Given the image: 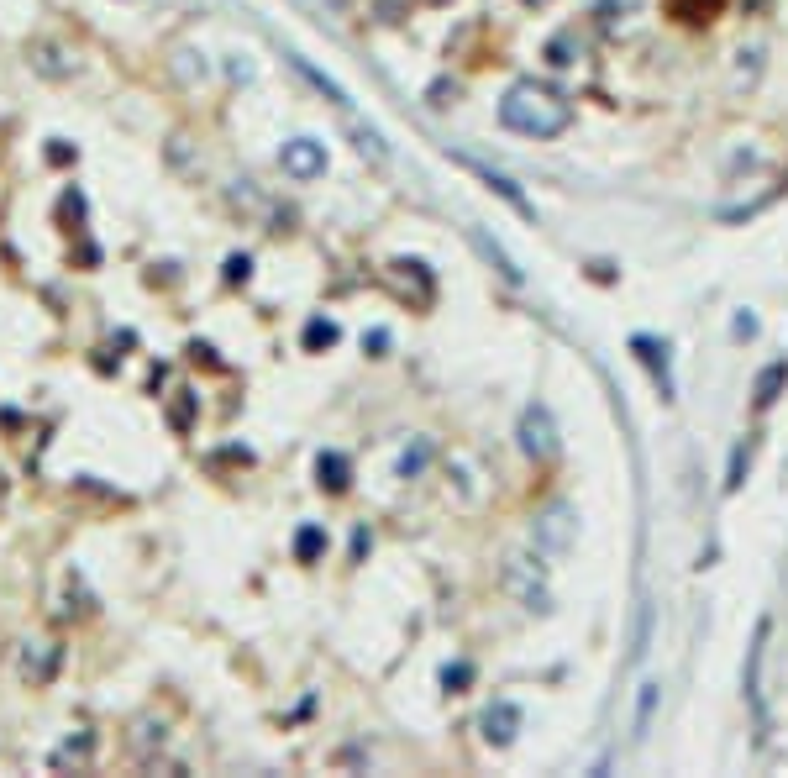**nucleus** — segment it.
Returning <instances> with one entry per match:
<instances>
[{
  "mask_svg": "<svg viewBox=\"0 0 788 778\" xmlns=\"http://www.w3.org/2000/svg\"><path fill=\"white\" fill-rule=\"evenodd\" d=\"M500 121L521 137L547 142V137H563L573 127V106L557 90L536 85V79H521V85H510V95L500 100Z\"/></svg>",
  "mask_w": 788,
  "mask_h": 778,
  "instance_id": "f257e3e1",
  "label": "nucleus"
},
{
  "mask_svg": "<svg viewBox=\"0 0 788 778\" xmlns=\"http://www.w3.org/2000/svg\"><path fill=\"white\" fill-rule=\"evenodd\" d=\"M578 542V510L568 500H552L542 516L531 521V552H542V558H568Z\"/></svg>",
  "mask_w": 788,
  "mask_h": 778,
  "instance_id": "f03ea898",
  "label": "nucleus"
},
{
  "mask_svg": "<svg viewBox=\"0 0 788 778\" xmlns=\"http://www.w3.org/2000/svg\"><path fill=\"white\" fill-rule=\"evenodd\" d=\"M500 584H505V595H515V605H526V610H552L547 573L536 568V558H526V552H510V558H505Z\"/></svg>",
  "mask_w": 788,
  "mask_h": 778,
  "instance_id": "7ed1b4c3",
  "label": "nucleus"
},
{
  "mask_svg": "<svg viewBox=\"0 0 788 778\" xmlns=\"http://www.w3.org/2000/svg\"><path fill=\"white\" fill-rule=\"evenodd\" d=\"M521 453L531 463H552L557 453H563V442H557V421L542 400H531L526 411H521Z\"/></svg>",
  "mask_w": 788,
  "mask_h": 778,
  "instance_id": "20e7f679",
  "label": "nucleus"
},
{
  "mask_svg": "<svg viewBox=\"0 0 788 778\" xmlns=\"http://www.w3.org/2000/svg\"><path fill=\"white\" fill-rule=\"evenodd\" d=\"M279 169L295 184H310V179L326 174V148H321L316 137H289L284 148H279Z\"/></svg>",
  "mask_w": 788,
  "mask_h": 778,
  "instance_id": "39448f33",
  "label": "nucleus"
},
{
  "mask_svg": "<svg viewBox=\"0 0 788 778\" xmlns=\"http://www.w3.org/2000/svg\"><path fill=\"white\" fill-rule=\"evenodd\" d=\"M479 731L489 747H510L515 736H521V705L515 700H489L484 715H479Z\"/></svg>",
  "mask_w": 788,
  "mask_h": 778,
  "instance_id": "423d86ee",
  "label": "nucleus"
},
{
  "mask_svg": "<svg viewBox=\"0 0 788 778\" xmlns=\"http://www.w3.org/2000/svg\"><path fill=\"white\" fill-rule=\"evenodd\" d=\"M58 663H64V647H58V642H48V637H32V642H22V679H32V684H48L53 673H58Z\"/></svg>",
  "mask_w": 788,
  "mask_h": 778,
  "instance_id": "0eeeda50",
  "label": "nucleus"
},
{
  "mask_svg": "<svg viewBox=\"0 0 788 778\" xmlns=\"http://www.w3.org/2000/svg\"><path fill=\"white\" fill-rule=\"evenodd\" d=\"M767 631H773V621H757L752 652H746V700H752L757 721H767V710H762V663H767Z\"/></svg>",
  "mask_w": 788,
  "mask_h": 778,
  "instance_id": "6e6552de",
  "label": "nucleus"
},
{
  "mask_svg": "<svg viewBox=\"0 0 788 778\" xmlns=\"http://www.w3.org/2000/svg\"><path fill=\"white\" fill-rule=\"evenodd\" d=\"M27 58H32V69H37V74H48V79H69V74H74L69 48H64V43H53V37H37V43L27 48Z\"/></svg>",
  "mask_w": 788,
  "mask_h": 778,
  "instance_id": "1a4fd4ad",
  "label": "nucleus"
},
{
  "mask_svg": "<svg viewBox=\"0 0 788 778\" xmlns=\"http://www.w3.org/2000/svg\"><path fill=\"white\" fill-rule=\"evenodd\" d=\"M631 347H636V358L647 363V374H652V384L662 389V400H668V395H673V374H668V347H662L657 337H636Z\"/></svg>",
  "mask_w": 788,
  "mask_h": 778,
  "instance_id": "9d476101",
  "label": "nucleus"
},
{
  "mask_svg": "<svg viewBox=\"0 0 788 778\" xmlns=\"http://www.w3.org/2000/svg\"><path fill=\"white\" fill-rule=\"evenodd\" d=\"M458 163H463V169H473V174H479V179H484V184H489V190L500 195V200H510V206L521 211V216H531V200H526L521 190H515V184H510L505 174H494L489 163H479V158H468V153H458Z\"/></svg>",
  "mask_w": 788,
  "mask_h": 778,
  "instance_id": "9b49d317",
  "label": "nucleus"
},
{
  "mask_svg": "<svg viewBox=\"0 0 788 778\" xmlns=\"http://www.w3.org/2000/svg\"><path fill=\"white\" fill-rule=\"evenodd\" d=\"M452 479H458V489H463V505H479V500L489 495V484H484V474H479V463H473L468 453L452 458Z\"/></svg>",
  "mask_w": 788,
  "mask_h": 778,
  "instance_id": "f8f14e48",
  "label": "nucleus"
},
{
  "mask_svg": "<svg viewBox=\"0 0 788 778\" xmlns=\"http://www.w3.org/2000/svg\"><path fill=\"white\" fill-rule=\"evenodd\" d=\"M347 474H352V468H347L342 453H321V458H316V484L326 489V495H342V489H347Z\"/></svg>",
  "mask_w": 788,
  "mask_h": 778,
  "instance_id": "ddd939ff",
  "label": "nucleus"
},
{
  "mask_svg": "<svg viewBox=\"0 0 788 778\" xmlns=\"http://www.w3.org/2000/svg\"><path fill=\"white\" fill-rule=\"evenodd\" d=\"M783 384H788V363L762 368V374H757V395H752V400H757V411H767V405L778 400V389H783Z\"/></svg>",
  "mask_w": 788,
  "mask_h": 778,
  "instance_id": "4468645a",
  "label": "nucleus"
},
{
  "mask_svg": "<svg viewBox=\"0 0 788 778\" xmlns=\"http://www.w3.org/2000/svg\"><path fill=\"white\" fill-rule=\"evenodd\" d=\"M326 552V531L321 526H300V537H295V558L300 563H316Z\"/></svg>",
  "mask_w": 788,
  "mask_h": 778,
  "instance_id": "2eb2a0df",
  "label": "nucleus"
},
{
  "mask_svg": "<svg viewBox=\"0 0 788 778\" xmlns=\"http://www.w3.org/2000/svg\"><path fill=\"white\" fill-rule=\"evenodd\" d=\"M657 700H662V684H641V700H636V736H647V731H652Z\"/></svg>",
  "mask_w": 788,
  "mask_h": 778,
  "instance_id": "dca6fc26",
  "label": "nucleus"
},
{
  "mask_svg": "<svg viewBox=\"0 0 788 778\" xmlns=\"http://www.w3.org/2000/svg\"><path fill=\"white\" fill-rule=\"evenodd\" d=\"M426 463H431V442L416 437V447H405V458H400V479H421Z\"/></svg>",
  "mask_w": 788,
  "mask_h": 778,
  "instance_id": "f3484780",
  "label": "nucleus"
},
{
  "mask_svg": "<svg viewBox=\"0 0 788 778\" xmlns=\"http://www.w3.org/2000/svg\"><path fill=\"white\" fill-rule=\"evenodd\" d=\"M746 468H752V442H736L731 447V474H725V489H741Z\"/></svg>",
  "mask_w": 788,
  "mask_h": 778,
  "instance_id": "a211bd4d",
  "label": "nucleus"
},
{
  "mask_svg": "<svg viewBox=\"0 0 788 778\" xmlns=\"http://www.w3.org/2000/svg\"><path fill=\"white\" fill-rule=\"evenodd\" d=\"M331 342H337V326H331V321H310L305 326V347H310V353H321V347H331Z\"/></svg>",
  "mask_w": 788,
  "mask_h": 778,
  "instance_id": "6ab92c4d",
  "label": "nucleus"
},
{
  "mask_svg": "<svg viewBox=\"0 0 788 778\" xmlns=\"http://www.w3.org/2000/svg\"><path fill=\"white\" fill-rule=\"evenodd\" d=\"M295 69H300V74H305V79H310V85H316L321 95H331V100H337V106H347V95H342L337 85H331V79H326V74H316V69H310V64H305V58H295Z\"/></svg>",
  "mask_w": 788,
  "mask_h": 778,
  "instance_id": "aec40b11",
  "label": "nucleus"
},
{
  "mask_svg": "<svg viewBox=\"0 0 788 778\" xmlns=\"http://www.w3.org/2000/svg\"><path fill=\"white\" fill-rule=\"evenodd\" d=\"M352 132H358V148H363V153H373V158H389V148H384V137L373 132V127H363V121H352Z\"/></svg>",
  "mask_w": 788,
  "mask_h": 778,
  "instance_id": "412c9836",
  "label": "nucleus"
},
{
  "mask_svg": "<svg viewBox=\"0 0 788 778\" xmlns=\"http://www.w3.org/2000/svg\"><path fill=\"white\" fill-rule=\"evenodd\" d=\"M468 679H473V668H468V663H452V668L442 673V684H447V689H463Z\"/></svg>",
  "mask_w": 788,
  "mask_h": 778,
  "instance_id": "4be33fe9",
  "label": "nucleus"
},
{
  "mask_svg": "<svg viewBox=\"0 0 788 778\" xmlns=\"http://www.w3.org/2000/svg\"><path fill=\"white\" fill-rule=\"evenodd\" d=\"M190 416H195V395H190V389H184V400L174 405V426H179V432H184V426H190Z\"/></svg>",
  "mask_w": 788,
  "mask_h": 778,
  "instance_id": "5701e85b",
  "label": "nucleus"
},
{
  "mask_svg": "<svg viewBox=\"0 0 788 778\" xmlns=\"http://www.w3.org/2000/svg\"><path fill=\"white\" fill-rule=\"evenodd\" d=\"M384 347H389V332H373V337H363V353H373V358H384Z\"/></svg>",
  "mask_w": 788,
  "mask_h": 778,
  "instance_id": "b1692460",
  "label": "nucleus"
},
{
  "mask_svg": "<svg viewBox=\"0 0 788 778\" xmlns=\"http://www.w3.org/2000/svg\"><path fill=\"white\" fill-rule=\"evenodd\" d=\"M247 269H253V263H247V258H232V263H226V279L237 284V279H247Z\"/></svg>",
  "mask_w": 788,
  "mask_h": 778,
  "instance_id": "393cba45",
  "label": "nucleus"
},
{
  "mask_svg": "<svg viewBox=\"0 0 788 778\" xmlns=\"http://www.w3.org/2000/svg\"><path fill=\"white\" fill-rule=\"evenodd\" d=\"M757 332V316H736V337H752Z\"/></svg>",
  "mask_w": 788,
  "mask_h": 778,
  "instance_id": "a878e982",
  "label": "nucleus"
},
{
  "mask_svg": "<svg viewBox=\"0 0 788 778\" xmlns=\"http://www.w3.org/2000/svg\"><path fill=\"white\" fill-rule=\"evenodd\" d=\"M0 500H6V474H0Z\"/></svg>",
  "mask_w": 788,
  "mask_h": 778,
  "instance_id": "bb28decb",
  "label": "nucleus"
},
{
  "mask_svg": "<svg viewBox=\"0 0 788 778\" xmlns=\"http://www.w3.org/2000/svg\"><path fill=\"white\" fill-rule=\"evenodd\" d=\"M431 6H442V0H431Z\"/></svg>",
  "mask_w": 788,
  "mask_h": 778,
  "instance_id": "cd10ccee",
  "label": "nucleus"
}]
</instances>
